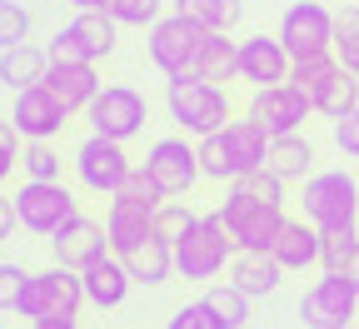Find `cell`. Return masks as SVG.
Here are the masks:
<instances>
[{"mask_svg":"<svg viewBox=\"0 0 359 329\" xmlns=\"http://www.w3.org/2000/svg\"><path fill=\"white\" fill-rule=\"evenodd\" d=\"M304 220L320 229H354L359 220V184L344 170H320L304 180Z\"/></svg>","mask_w":359,"mask_h":329,"instance_id":"3957f363","label":"cell"},{"mask_svg":"<svg viewBox=\"0 0 359 329\" xmlns=\"http://www.w3.org/2000/svg\"><path fill=\"white\" fill-rule=\"evenodd\" d=\"M20 40H30V11L20 0H0V51H11Z\"/></svg>","mask_w":359,"mask_h":329,"instance_id":"8d00e7d4","label":"cell"},{"mask_svg":"<svg viewBox=\"0 0 359 329\" xmlns=\"http://www.w3.org/2000/svg\"><path fill=\"white\" fill-rule=\"evenodd\" d=\"M195 224H200V215H190L180 200H165L160 210H155V234L165 245H185L190 234H195Z\"/></svg>","mask_w":359,"mask_h":329,"instance_id":"4dcf8cb0","label":"cell"},{"mask_svg":"<svg viewBox=\"0 0 359 329\" xmlns=\"http://www.w3.org/2000/svg\"><path fill=\"white\" fill-rule=\"evenodd\" d=\"M334 55L344 70H359V6H344L334 15Z\"/></svg>","mask_w":359,"mask_h":329,"instance_id":"d6a6232c","label":"cell"},{"mask_svg":"<svg viewBox=\"0 0 359 329\" xmlns=\"http://www.w3.org/2000/svg\"><path fill=\"white\" fill-rule=\"evenodd\" d=\"M294 70L290 51L280 45V35H245L240 40V80H250L255 90L264 85H285Z\"/></svg>","mask_w":359,"mask_h":329,"instance_id":"2e32d148","label":"cell"},{"mask_svg":"<svg viewBox=\"0 0 359 329\" xmlns=\"http://www.w3.org/2000/svg\"><path fill=\"white\" fill-rule=\"evenodd\" d=\"M45 70H50V51H40V45H30V40L11 45V51H0V85L15 90V95H20V90H30V85H40Z\"/></svg>","mask_w":359,"mask_h":329,"instance_id":"44dd1931","label":"cell"},{"mask_svg":"<svg viewBox=\"0 0 359 329\" xmlns=\"http://www.w3.org/2000/svg\"><path fill=\"white\" fill-rule=\"evenodd\" d=\"M205 304L219 319V329H245V319H250V295L235 290V285H210L205 290Z\"/></svg>","mask_w":359,"mask_h":329,"instance_id":"f546056e","label":"cell"},{"mask_svg":"<svg viewBox=\"0 0 359 329\" xmlns=\"http://www.w3.org/2000/svg\"><path fill=\"white\" fill-rule=\"evenodd\" d=\"M359 309V290L349 285L344 274H325V279H314V290L299 300V319L309 329H344Z\"/></svg>","mask_w":359,"mask_h":329,"instance_id":"5bb4252c","label":"cell"},{"mask_svg":"<svg viewBox=\"0 0 359 329\" xmlns=\"http://www.w3.org/2000/svg\"><path fill=\"white\" fill-rule=\"evenodd\" d=\"M25 285H30V274L20 264H0V309H20Z\"/></svg>","mask_w":359,"mask_h":329,"instance_id":"60d3db41","label":"cell"},{"mask_svg":"<svg viewBox=\"0 0 359 329\" xmlns=\"http://www.w3.org/2000/svg\"><path fill=\"white\" fill-rule=\"evenodd\" d=\"M130 155H125V145L120 140H105V135H90L85 145L75 150V175H80V184L85 190H95V195H115L120 184L130 180Z\"/></svg>","mask_w":359,"mask_h":329,"instance_id":"7c38bea8","label":"cell"},{"mask_svg":"<svg viewBox=\"0 0 359 329\" xmlns=\"http://www.w3.org/2000/svg\"><path fill=\"white\" fill-rule=\"evenodd\" d=\"M15 224H20V215H15V200L11 195H0V245L15 234Z\"/></svg>","mask_w":359,"mask_h":329,"instance_id":"f6af8a7d","label":"cell"},{"mask_svg":"<svg viewBox=\"0 0 359 329\" xmlns=\"http://www.w3.org/2000/svg\"><path fill=\"white\" fill-rule=\"evenodd\" d=\"M264 160H269V135L250 115L200 140V170L210 180H245V175L264 170Z\"/></svg>","mask_w":359,"mask_h":329,"instance_id":"6da1fadb","label":"cell"},{"mask_svg":"<svg viewBox=\"0 0 359 329\" xmlns=\"http://www.w3.org/2000/svg\"><path fill=\"white\" fill-rule=\"evenodd\" d=\"M85 304V285H80V269H40L30 274L25 285V300H20V314L25 319H75Z\"/></svg>","mask_w":359,"mask_h":329,"instance_id":"8992f818","label":"cell"},{"mask_svg":"<svg viewBox=\"0 0 359 329\" xmlns=\"http://www.w3.org/2000/svg\"><path fill=\"white\" fill-rule=\"evenodd\" d=\"M230 250H240V245H235V234L224 229V215L219 210L215 215H200L195 234H190L185 245H175V269L185 274V279H215L224 269V260H230Z\"/></svg>","mask_w":359,"mask_h":329,"instance_id":"52a82bcc","label":"cell"},{"mask_svg":"<svg viewBox=\"0 0 359 329\" xmlns=\"http://www.w3.org/2000/svg\"><path fill=\"white\" fill-rule=\"evenodd\" d=\"M235 190H245V195H255V200H264V205H285V180H275L269 170H255V175L235 180Z\"/></svg>","mask_w":359,"mask_h":329,"instance_id":"ab89813d","label":"cell"},{"mask_svg":"<svg viewBox=\"0 0 359 329\" xmlns=\"http://www.w3.org/2000/svg\"><path fill=\"white\" fill-rule=\"evenodd\" d=\"M205 35H210L205 25H195L190 15H180V11L160 15V20L150 25V40H145L150 65H155L165 80L190 75V65H195V55H200V40H205Z\"/></svg>","mask_w":359,"mask_h":329,"instance_id":"277c9868","label":"cell"},{"mask_svg":"<svg viewBox=\"0 0 359 329\" xmlns=\"http://www.w3.org/2000/svg\"><path fill=\"white\" fill-rule=\"evenodd\" d=\"M120 260H125L130 279H140V285H165L170 269H175V245H165L160 234H150V240H140L135 250H125Z\"/></svg>","mask_w":359,"mask_h":329,"instance_id":"d4e9b609","label":"cell"},{"mask_svg":"<svg viewBox=\"0 0 359 329\" xmlns=\"http://www.w3.org/2000/svg\"><path fill=\"white\" fill-rule=\"evenodd\" d=\"M165 110L195 140H205V135L230 125V95H224V85H210V80H195V75L165 80Z\"/></svg>","mask_w":359,"mask_h":329,"instance_id":"7a4b0ae2","label":"cell"},{"mask_svg":"<svg viewBox=\"0 0 359 329\" xmlns=\"http://www.w3.org/2000/svg\"><path fill=\"white\" fill-rule=\"evenodd\" d=\"M219 215H224V229L235 234L240 250H269V245H275V234H280V224H285V210L280 205H264V200H255L245 190L224 195Z\"/></svg>","mask_w":359,"mask_h":329,"instance_id":"30bf717a","label":"cell"},{"mask_svg":"<svg viewBox=\"0 0 359 329\" xmlns=\"http://www.w3.org/2000/svg\"><path fill=\"white\" fill-rule=\"evenodd\" d=\"M190 75H195V80H210V85L235 80V75H240V40H230L224 30H210V35L200 40V55H195Z\"/></svg>","mask_w":359,"mask_h":329,"instance_id":"7402d4cb","label":"cell"},{"mask_svg":"<svg viewBox=\"0 0 359 329\" xmlns=\"http://www.w3.org/2000/svg\"><path fill=\"white\" fill-rule=\"evenodd\" d=\"M85 120H90V135H105V140H135L145 130V120H150V105H145V95L140 90H130V85H105L100 95H95V105L85 110Z\"/></svg>","mask_w":359,"mask_h":329,"instance_id":"9c48e42d","label":"cell"},{"mask_svg":"<svg viewBox=\"0 0 359 329\" xmlns=\"http://www.w3.org/2000/svg\"><path fill=\"white\" fill-rule=\"evenodd\" d=\"M110 200H125V205H145V210H160V205H165L170 195L160 190V184H155V180L145 175V170H130V180L120 184V190H115Z\"/></svg>","mask_w":359,"mask_h":329,"instance_id":"836d02e7","label":"cell"},{"mask_svg":"<svg viewBox=\"0 0 359 329\" xmlns=\"http://www.w3.org/2000/svg\"><path fill=\"white\" fill-rule=\"evenodd\" d=\"M334 145H339L349 160H359V110H349L344 120H334Z\"/></svg>","mask_w":359,"mask_h":329,"instance_id":"7bdbcfd3","label":"cell"},{"mask_svg":"<svg viewBox=\"0 0 359 329\" xmlns=\"http://www.w3.org/2000/svg\"><path fill=\"white\" fill-rule=\"evenodd\" d=\"M11 200H15V215H20V224L30 234H55V229H65L80 215L75 210V195L65 190L60 180H25Z\"/></svg>","mask_w":359,"mask_h":329,"instance_id":"ba28073f","label":"cell"},{"mask_svg":"<svg viewBox=\"0 0 359 329\" xmlns=\"http://www.w3.org/2000/svg\"><path fill=\"white\" fill-rule=\"evenodd\" d=\"M45 51H50V65H95V60H90V51H85V45H80V35L65 25L50 45H45Z\"/></svg>","mask_w":359,"mask_h":329,"instance_id":"f35d334b","label":"cell"},{"mask_svg":"<svg viewBox=\"0 0 359 329\" xmlns=\"http://www.w3.org/2000/svg\"><path fill=\"white\" fill-rule=\"evenodd\" d=\"M280 274H285V264L269 250H240L235 264H230V285L255 300V295H275L280 290Z\"/></svg>","mask_w":359,"mask_h":329,"instance_id":"ffe728a7","label":"cell"},{"mask_svg":"<svg viewBox=\"0 0 359 329\" xmlns=\"http://www.w3.org/2000/svg\"><path fill=\"white\" fill-rule=\"evenodd\" d=\"M320 224H304V220H285L280 234H275V245H269V255H275L285 269H304L320 260Z\"/></svg>","mask_w":359,"mask_h":329,"instance_id":"603a6c76","label":"cell"},{"mask_svg":"<svg viewBox=\"0 0 359 329\" xmlns=\"http://www.w3.org/2000/svg\"><path fill=\"white\" fill-rule=\"evenodd\" d=\"M105 11L120 25H155L165 15V0H105Z\"/></svg>","mask_w":359,"mask_h":329,"instance_id":"d590c367","label":"cell"},{"mask_svg":"<svg viewBox=\"0 0 359 329\" xmlns=\"http://www.w3.org/2000/svg\"><path fill=\"white\" fill-rule=\"evenodd\" d=\"M75 11H105V0H70Z\"/></svg>","mask_w":359,"mask_h":329,"instance_id":"c3c4849f","label":"cell"},{"mask_svg":"<svg viewBox=\"0 0 359 329\" xmlns=\"http://www.w3.org/2000/svg\"><path fill=\"white\" fill-rule=\"evenodd\" d=\"M30 329H75V319H35Z\"/></svg>","mask_w":359,"mask_h":329,"instance_id":"7dc6e473","label":"cell"},{"mask_svg":"<svg viewBox=\"0 0 359 329\" xmlns=\"http://www.w3.org/2000/svg\"><path fill=\"white\" fill-rule=\"evenodd\" d=\"M165 329H219V319L210 314V304H205V300H195V304H185V309H175Z\"/></svg>","mask_w":359,"mask_h":329,"instance_id":"b9f144b4","label":"cell"},{"mask_svg":"<svg viewBox=\"0 0 359 329\" xmlns=\"http://www.w3.org/2000/svg\"><path fill=\"white\" fill-rule=\"evenodd\" d=\"M344 329H354V324H344Z\"/></svg>","mask_w":359,"mask_h":329,"instance_id":"681fc988","label":"cell"},{"mask_svg":"<svg viewBox=\"0 0 359 329\" xmlns=\"http://www.w3.org/2000/svg\"><path fill=\"white\" fill-rule=\"evenodd\" d=\"M175 11L180 15H190L195 25H205V30H224L230 35L235 25H240V0H175Z\"/></svg>","mask_w":359,"mask_h":329,"instance_id":"f1b7e54d","label":"cell"},{"mask_svg":"<svg viewBox=\"0 0 359 329\" xmlns=\"http://www.w3.org/2000/svg\"><path fill=\"white\" fill-rule=\"evenodd\" d=\"M70 30L80 35V45L90 51V60H105V55L115 51V30H120V20H115L110 11H80V15L70 20Z\"/></svg>","mask_w":359,"mask_h":329,"instance_id":"83f0119b","label":"cell"},{"mask_svg":"<svg viewBox=\"0 0 359 329\" xmlns=\"http://www.w3.org/2000/svg\"><path fill=\"white\" fill-rule=\"evenodd\" d=\"M50 250H55V264H65V269H90L95 260L110 255V229L95 224V220H85V215H75L65 229L50 234Z\"/></svg>","mask_w":359,"mask_h":329,"instance_id":"9a60e30c","label":"cell"},{"mask_svg":"<svg viewBox=\"0 0 359 329\" xmlns=\"http://www.w3.org/2000/svg\"><path fill=\"white\" fill-rule=\"evenodd\" d=\"M314 110L320 115H330V120H344L349 110H359V70H334L330 80H325V90L314 95Z\"/></svg>","mask_w":359,"mask_h":329,"instance_id":"4316f807","label":"cell"},{"mask_svg":"<svg viewBox=\"0 0 359 329\" xmlns=\"http://www.w3.org/2000/svg\"><path fill=\"white\" fill-rule=\"evenodd\" d=\"M65 120H70V110H65V105H60L45 85L20 90L15 105H11V125H15L25 140H50V135H60V130H65Z\"/></svg>","mask_w":359,"mask_h":329,"instance_id":"e0dca14e","label":"cell"},{"mask_svg":"<svg viewBox=\"0 0 359 329\" xmlns=\"http://www.w3.org/2000/svg\"><path fill=\"white\" fill-rule=\"evenodd\" d=\"M15 140H20V130H15L11 120H0V180H6V175L15 170V155H20Z\"/></svg>","mask_w":359,"mask_h":329,"instance_id":"ee69618b","label":"cell"},{"mask_svg":"<svg viewBox=\"0 0 359 329\" xmlns=\"http://www.w3.org/2000/svg\"><path fill=\"white\" fill-rule=\"evenodd\" d=\"M309 165H314V150H309V140H299V135H280V140H269V160H264V170L275 175V180H304L309 175Z\"/></svg>","mask_w":359,"mask_h":329,"instance_id":"484cf974","label":"cell"},{"mask_svg":"<svg viewBox=\"0 0 359 329\" xmlns=\"http://www.w3.org/2000/svg\"><path fill=\"white\" fill-rule=\"evenodd\" d=\"M140 170H145V175L160 184L165 195H185L190 184L205 175V170H200V145H185L180 135H165V140H155Z\"/></svg>","mask_w":359,"mask_h":329,"instance_id":"4fadbf2b","label":"cell"},{"mask_svg":"<svg viewBox=\"0 0 359 329\" xmlns=\"http://www.w3.org/2000/svg\"><path fill=\"white\" fill-rule=\"evenodd\" d=\"M80 285H85V300L95 304V309H115L125 295H130V269H125V260L120 255H105V260H95L90 269H80Z\"/></svg>","mask_w":359,"mask_h":329,"instance_id":"d6986e66","label":"cell"},{"mask_svg":"<svg viewBox=\"0 0 359 329\" xmlns=\"http://www.w3.org/2000/svg\"><path fill=\"white\" fill-rule=\"evenodd\" d=\"M280 45L290 51V60L330 55L334 51V11L325 0H294L280 15Z\"/></svg>","mask_w":359,"mask_h":329,"instance_id":"5b68a950","label":"cell"},{"mask_svg":"<svg viewBox=\"0 0 359 329\" xmlns=\"http://www.w3.org/2000/svg\"><path fill=\"white\" fill-rule=\"evenodd\" d=\"M309 110H314V100L304 95L299 85H264V90H255V100H250V120L269 135V140H280V135H299L304 130V120H309Z\"/></svg>","mask_w":359,"mask_h":329,"instance_id":"8fae6325","label":"cell"},{"mask_svg":"<svg viewBox=\"0 0 359 329\" xmlns=\"http://www.w3.org/2000/svg\"><path fill=\"white\" fill-rule=\"evenodd\" d=\"M105 229H110V250H115V255H125V250H135L140 240H150V234H155V210H145V205H125V200H110Z\"/></svg>","mask_w":359,"mask_h":329,"instance_id":"cb8c5ba5","label":"cell"},{"mask_svg":"<svg viewBox=\"0 0 359 329\" xmlns=\"http://www.w3.org/2000/svg\"><path fill=\"white\" fill-rule=\"evenodd\" d=\"M339 70V55L330 51V55H309V60H294V70H290V85H299L304 90V95L314 100V95H320V90H325V80Z\"/></svg>","mask_w":359,"mask_h":329,"instance_id":"1f68e13d","label":"cell"},{"mask_svg":"<svg viewBox=\"0 0 359 329\" xmlns=\"http://www.w3.org/2000/svg\"><path fill=\"white\" fill-rule=\"evenodd\" d=\"M25 180H60V155L45 140H30L25 145Z\"/></svg>","mask_w":359,"mask_h":329,"instance_id":"74e56055","label":"cell"},{"mask_svg":"<svg viewBox=\"0 0 359 329\" xmlns=\"http://www.w3.org/2000/svg\"><path fill=\"white\" fill-rule=\"evenodd\" d=\"M339 274H344V279H349V285L359 290V250H354V255L344 260V269H339Z\"/></svg>","mask_w":359,"mask_h":329,"instance_id":"bcb514c9","label":"cell"},{"mask_svg":"<svg viewBox=\"0 0 359 329\" xmlns=\"http://www.w3.org/2000/svg\"><path fill=\"white\" fill-rule=\"evenodd\" d=\"M325 240H320V264H325V274H339L344 269V260L359 250V234L354 229H320Z\"/></svg>","mask_w":359,"mask_h":329,"instance_id":"e575fe53","label":"cell"},{"mask_svg":"<svg viewBox=\"0 0 359 329\" xmlns=\"http://www.w3.org/2000/svg\"><path fill=\"white\" fill-rule=\"evenodd\" d=\"M40 85L50 90V95H55L70 115H75V110H90V105H95V95H100L95 65H50Z\"/></svg>","mask_w":359,"mask_h":329,"instance_id":"ac0fdd59","label":"cell"}]
</instances>
